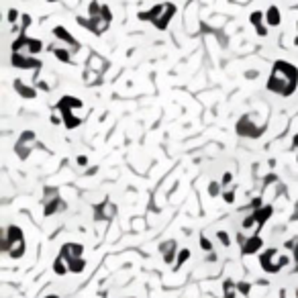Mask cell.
Here are the masks:
<instances>
[{
    "label": "cell",
    "instance_id": "6da1fadb",
    "mask_svg": "<svg viewBox=\"0 0 298 298\" xmlns=\"http://www.w3.org/2000/svg\"><path fill=\"white\" fill-rule=\"evenodd\" d=\"M296 86H298V80H292L288 74H284L278 68L272 70V76L268 80V90L270 92L282 94V96H290V94H294Z\"/></svg>",
    "mask_w": 298,
    "mask_h": 298
},
{
    "label": "cell",
    "instance_id": "7a4b0ae2",
    "mask_svg": "<svg viewBox=\"0 0 298 298\" xmlns=\"http://www.w3.org/2000/svg\"><path fill=\"white\" fill-rule=\"evenodd\" d=\"M12 66L18 70H37L41 68V61L35 59L33 55H25L20 51H12Z\"/></svg>",
    "mask_w": 298,
    "mask_h": 298
},
{
    "label": "cell",
    "instance_id": "3957f363",
    "mask_svg": "<svg viewBox=\"0 0 298 298\" xmlns=\"http://www.w3.org/2000/svg\"><path fill=\"white\" fill-rule=\"evenodd\" d=\"M274 258H278V249H266L260 258V264L268 274H278L282 270L278 262H274Z\"/></svg>",
    "mask_w": 298,
    "mask_h": 298
},
{
    "label": "cell",
    "instance_id": "277c9868",
    "mask_svg": "<svg viewBox=\"0 0 298 298\" xmlns=\"http://www.w3.org/2000/svg\"><path fill=\"white\" fill-rule=\"evenodd\" d=\"M115 215H117V206L111 200H104L94 210V219L96 221H111V219H115Z\"/></svg>",
    "mask_w": 298,
    "mask_h": 298
},
{
    "label": "cell",
    "instance_id": "5b68a950",
    "mask_svg": "<svg viewBox=\"0 0 298 298\" xmlns=\"http://www.w3.org/2000/svg\"><path fill=\"white\" fill-rule=\"evenodd\" d=\"M237 133L241 135V137H260L262 135V131L255 127L253 123H251V119L249 117H243L239 123H237Z\"/></svg>",
    "mask_w": 298,
    "mask_h": 298
},
{
    "label": "cell",
    "instance_id": "8992f818",
    "mask_svg": "<svg viewBox=\"0 0 298 298\" xmlns=\"http://www.w3.org/2000/svg\"><path fill=\"white\" fill-rule=\"evenodd\" d=\"M176 14V6L174 4H169V2H165V8H163V12L153 20V25H155V29H159V31H165L167 29V25H169V20H172V16Z\"/></svg>",
    "mask_w": 298,
    "mask_h": 298
},
{
    "label": "cell",
    "instance_id": "52a82bcc",
    "mask_svg": "<svg viewBox=\"0 0 298 298\" xmlns=\"http://www.w3.org/2000/svg\"><path fill=\"white\" fill-rule=\"evenodd\" d=\"M159 251H161V255H163V262H165V264H174V260L178 258V243H176L174 239H169V241L161 243Z\"/></svg>",
    "mask_w": 298,
    "mask_h": 298
},
{
    "label": "cell",
    "instance_id": "ba28073f",
    "mask_svg": "<svg viewBox=\"0 0 298 298\" xmlns=\"http://www.w3.org/2000/svg\"><path fill=\"white\" fill-rule=\"evenodd\" d=\"M53 35H55V39L63 41V43H66L72 51H76V49L80 47V43H78V41L72 37V33H70L66 27H55V29H53Z\"/></svg>",
    "mask_w": 298,
    "mask_h": 298
},
{
    "label": "cell",
    "instance_id": "9c48e42d",
    "mask_svg": "<svg viewBox=\"0 0 298 298\" xmlns=\"http://www.w3.org/2000/svg\"><path fill=\"white\" fill-rule=\"evenodd\" d=\"M82 253H84V247L80 243H66V245L61 247V251H59V258L70 262L74 258H82Z\"/></svg>",
    "mask_w": 298,
    "mask_h": 298
},
{
    "label": "cell",
    "instance_id": "30bf717a",
    "mask_svg": "<svg viewBox=\"0 0 298 298\" xmlns=\"http://www.w3.org/2000/svg\"><path fill=\"white\" fill-rule=\"evenodd\" d=\"M262 247H264L262 237H260V235H253V237H249V239L241 245V253H243V255H253V253H258Z\"/></svg>",
    "mask_w": 298,
    "mask_h": 298
},
{
    "label": "cell",
    "instance_id": "8fae6325",
    "mask_svg": "<svg viewBox=\"0 0 298 298\" xmlns=\"http://www.w3.org/2000/svg\"><path fill=\"white\" fill-rule=\"evenodd\" d=\"M251 215L255 217V223H258V227H262V225H266L268 221H270V217L274 215V206H270V204H264L262 208H255Z\"/></svg>",
    "mask_w": 298,
    "mask_h": 298
},
{
    "label": "cell",
    "instance_id": "7c38bea8",
    "mask_svg": "<svg viewBox=\"0 0 298 298\" xmlns=\"http://www.w3.org/2000/svg\"><path fill=\"white\" fill-rule=\"evenodd\" d=\"M63 109H82V100L76 98V96H61L59 102H57V111H63Z\"/></svg>",
    "mask_w": 298,
    "mask_h": 298
},
{
    "label": "cell",
    "instance_id": "4fadbf2b",
    "mask_svg": "<svg viewBox=\"0 0 298 298\" xmlns=\"http://www.w3.org/2000/svg\"><path fill=\"white\" fill-rule=\"evenodd\" d=\"M109 25H111V23H109V20H104L102 16H90V27H88V29H90L94 35H102L106 29H109Z\"/></svg>",
    "mask_w": 298,
    "mask_h": 298
},
{
    "label": "cell",
    "instance_id": "5bb4252c",
    "mask_svg": "<svg viewBox=\"0 0 298 298\" xmlns=\"http://www.w3.org/2000/svg\"><path fill=\"white\" fill-rule=\"evenodd\" d=\"M59 113H61V119H63V125H66V129H76V127L82 123V119L74 117V113H72L70 109H63V111H59Z\"/></svg>",
    "mask_w": 298,
    "mask_h": 298
},
{
    "label": "cell",
    "instance_id": "9a60e30c",
    "mask_svg": "<svg viewBox=\"0 0 298 298\" xmlns=\"http://www.w3.org/2000/svg\"><path fill=\"white\" fill-rule=\"evenodd\" d=\"M280 20H282V14H280L278 6H270V8L266 10V23H268L270 27H278Z\"/></svg>",
    "mask_w": 298,
    "mask_h": 298
},
{
    "label": "cell",
    "instance_id": "2e32d148",
    "mask_svg": "<svg viewBox=\"0 0 298 298\" xmlns=\"http://www.w3.org/2000/svg\"><path fill=\"white\" fill-rule=\"evenodd\" d=\"M14 90H16L20 96H23V98H35V94H37L35 86H27V84L20 82V80L14 82Z\"/></svg>",
    "mask_w": 298,
    "mask_h": 298
},
{
    "label": "cell",
    "instance_id": "e0dca14e",
    "mask_svg": "<svg viewBox=\"0 0 298 298\" xmlns=\"http://www.w3.org/2000/svg\"><path fill=\"white\" fill-rule=\"evenodd\" d=\"M63 208H66V202H63L61 198L49 200V202H45V215H47V217H51V215H55L57 210H63Z\"/></svg>",
    "mask_w": 298,
    "mask_h": 298
},
{
    "label": "cell",
    "instance_id": "ac0fdd59",
    "mask_svg": "<svg viewBox=\"0 0 298 298\" xmlns=\"http://www.w3.org/2000/svg\"><path fill=\"white\" fill-rule=\"evenodd\" d=\"M8 255L12 260H20L25 255V239H20V241H14L12 245H10V251H8Z\"/></svg>",
    "mask_w": 298,
    "mask_h": 298
},
{
    "label": "cell",
    "instance_id": "d6986e66",
    "mask_svg": "<svg viewBox=\"0 0 298 298\" xmlns=\"http://www.w3.org/2000/svg\"><path fill=\"white\" fill-rule=\"evenodd\" d=\"M223 298H237V284L233 280L223 282Z\"/></svg>",
    "mask_w": 298,
    "mask_h": 298
},
{
    "label": "cell",
    "instance_id": "ffe728a7",
    "mask_svg": "<svg viewBox=\"0 0 298 298\" xmlns=\"http://www.w3.org/2000/svg\"><path fill=\"white\" fill-rule=\"evenodd\" d=\"M4 235L8 237L10 243H14V241H20V239H23V231H20V227H16V225H10V227L4 231Z\"/></svg>",
    "mask_w": 298,
    "mask_h": 298
},
{
    "label": "cell",
    "instance_id": "44dd1931",
    "mask_svg": "<svg viewBox=\"0 0 298 298\" xmlns=\"http://www.w3.org/2000/svg\"><path fill=\"white\" fill-rule=\"evenodd\" d=\"M88 68L94 70V72H102V70L106 68V61H104L102 57H98L96 53H92V55H90V61H88Z\"/></svg>",
    "mask_w": 298,
    "mask_h": 298
},
{
    "label": "cell",
    "instance_id": "7402d4cb",
    "mask_svg": "<svg viewBox=\"0 0 298 298\" xmlns=\"http://www.w3.org/2000/svg\"><path fill=\"white\" fill-rule=\"evenodd\" d=\"M68 268H70L72 274H82L84 268H86V262H84V258H74V260L68 262Z\"/></svg>",
    "mask_w": 298,
    "mask_h": 298
},
{
    "label": "cell",
    "instance_id": "603a6c76",
    "mask_svg": "<svg viewBox=\"0 0 298 298\" xmlns=\"http://www.w3.org/2000/svg\"><path fill=\"white\" fill-rule=\"evenodd\" d=\"M53 272H55L57 276H66V272H70L68 262L63 260V258H55V262H53Z\"/></svg>",
    "mask_w": 298,
    "mask_h": 298
},
{
    "label": "cell",
    "instance_id": "cb8c5ba5",
    "mask_svg": "<svg viewBox=\"0 0 298 298\" xmlns=\"http://www.w3.org/2000/svg\"><path fill=\"white\" fill-rule=\"evenodd\" d=\"M41 49H43V43H41L39 39H31V37H29V43H27V53H29V55H37Z\"/></svg>",
    "mask_w": 298,
    "mask_h": 298
},
{
    "label": "cell",
    "instance_id": "d4e9b609",
    "mask_svg": "<svg viewBox=\"0 0 298 298\" xmlns=\"http://www.w3.org/2000/svg\"><path fill=\"white\" fill-rule=\"evenodd\" d=\"M53 53H55V57H57L59 61H63V63H70V61H72V57H70V49H68V47H55Z\"/></svg>",
    "mask_w": 298,
    "mask_h": 298
},
{
    "label": "cell",
    "instance_id": "484cf974",
    "mask_svg": "<svg viewBox=\"0 0 298 298\" xmlns=\"http://www.w3.org/2000/svg\"><path fill=\"white\" fill-rule=\"evenodd\" d=\"M264 20H266V12H262V10H255V12L249 14V23H251L253 27L264 25Z\"/></svg>",
    "mask_w": 298,
    "mask_h": 298
},
{
    "label": "cell",
    "instance_id": "4316f807",
    "mask_svg": "<svg viewBox=\"0 0 298 298\" xmlns=\"http://www.w3.org/2000/svg\"><path fill=\"white\" fill-rule=\"evenodd\" d=\"M16 143L33 147V143H35V133H33V131H23V133H20V137H18V141H16Z\"/></svg>",
    "mask_w": 298,
    "mask_h": 298
},
{
    "label": "cell",
    "instance_id": "83f0119b",
    "mask_svg": "<svg viewBox=\"0 0 298 298\" xmlns=\"http://www.w3.org/2000/svg\"><path fill=\"white\" fill-rule=\"evenodd\" d=\"M188 260H190V249H180V251H178V258H176V268H174V270H178L180 266H184Z\"/></svg>",
    "mask_w": 298,
    "mask_h": 298
},
{
    "label": "cell",
    "instance_id": "f1b7e54d",
    "mask_svg": "<svg viewBox=\"0 0 298 298\" xmlns=\"http://www.w3.org/2000/svg\"><path fill=\"white\" fill-rule=\"evenodd\" d=\"M100 10H102V4H98L96 0L88 4V16H100Z\"/></svg>",
    "mask_w": 298,
    "mask_h": 298
},
{
    "label": "cell",
    "instance_id": "f546056e",
    "mask_svg": "<svg viewBox=\"0 0 298 298\" xmlns=\"http://www.w3.org/2000/svg\"><path fill=\"white\" fill-rule=\"evenodd\" d=\"M14 149H16V153H18L20 159H27V157H29V149H31L29 145H20V143H16Z\"/></svg>",
    "mask_w": 298,
    "mask_h": 298
},
{
    "label": "cell",
    "instance_id": "4dcf8cb0",
    "mask_svg": "<svg viewBox=\"0 0 298 298\" xmlns=\"http://www.w3.org/2000/svg\"><path fill=\"white\" fill-rule=\"evenodd\" d=\"M217 239H219L225 247L231 245V237H229V233H227V231H217Z\"/></svg>",
    "mask_w": 298,
    "mask_h": 298
},
{
    "label": "cell",
    "instance_id": "1f68e13d",
    "mask_svg": "<svg viewBox=\"0 0 298 298\" xmlns=\"http://www.w3.org/2000/svg\"><path fill=\"white\" fill-rule=\"evenodd\" d=\"M208 194L210 196H219L221 194V182H210L208 184Z\"/></svg>",
    "mask_w": 298,
    "mask_h": 298
},
{
    "label": "cell",
    "instance_id": "d6a6232c",
    "mask_svg": "<svg viewBox=\"0 0 298 298\" xmlns=\"http://www.w3.org/2000/svg\"><path fill=\"white\" fill-rule=\"evenodd\" d=\"M55 198H59L57 190H55V188H45V198H43V202H49V200H55Z\"/></svg>",
    "mask_w": 298,
    "mask_h": 298
},
{
    "label": "cell",
    "instance_id": "836d02e7",
    "mask_svg": "<svg viewBox=\"0 0 298 298\" xmlns=\"http://www.w3.org/2000/svg\"><path fill=\"white\" fill-rule=\"evenodd\" d=\"M163 8H165V4H157V6H153L151 10H149V16H151V23H153V20L163 12Z\"/></svg>",
    "mask_w": 298,
    "mask_h": 298
},
{
    "label": "cell",
    "instance_id": "e575fe53",
    "mask_svg": "<svg viewBox=\"0 0 298 298\" xmlns=\"http://www.w3.org/2000/svg\"><path fill=\"white\" fill-rule=\"evenodd\" d=\"M249 290H251V284H249V282H239V284H237V292H239V294H245V296H247Z\"/></svg>",
    "mask_w": 298,
    "mask_h": 298
},
{
    "label": "cell",
    "instance_id": "d590c367",
    "mask_svg": "<svg viewBox=\"0 0 298 298\" xmlns=\"http://www.w3.org/2000/svg\"><path fill=\"white\" fill-rule=\"evenodd\" d=\"M20 16H23V14H18V12L14 10V8H10V10H8V18H6V20H8L10 25H14V23H16V20H18Z\"/></svg>",
    "mask_w": 298,
    "mask_h": 298
},
{
    "label": "cell",
    "instance_id": "8d00e7d4",
    "mask_svg": "<svg viewBox=\"0 0 298 298\" xmlns=\"http://www.w3.org/2000/svg\"><path fill=\"white\" fill-rule=\"evenodd\" d=\"M10 245H12V243L8 241V237H6L4 233H2V241H0V249H2L4 253H8V251H10Z\"/></svg>",
    "mask_w": 298,
    "mask_h": 298
},
{
    "label": "cell",
    "instance_id": "74e56055",
    "mask_svg": "<svg viewBox=\"0 0 298 298\" xmlns=\"http://www.w3.org/2000/svg\"><path fill=\"white\" fill-rule=\"evenodd\" d=\"M241 225H243V229H251L253 225H258V223H255V217H253V215H247Z\"/></svg>",
    "mask_w": 298,
    "mask_h": 298
},
{
    "label": "cell",
    "instance_id": "f35d334b",
    "mask_svg": "<svg viewBox=\"0 0 298 298\" xmlns=\"http://www.w3.org/2000/svg\"><path fill=\"white\" fill-rule=\"evenodd\" d=\"M31 25V16L29 14H23V16H20V31H27V27Z\"/></svg>",
    "mask_w": 298,
    "mask_h": 298
},
{
    "label": "cell",
    "instance_id": "ab89813d",
    "mask_svg": "<svg viewBox=\"0 0 298 298\" xmlns=\"http://www.w3.org/2000/svg\"><path fill=\"white\" fill-rule=\"evenodd\" d=\"M100 16H102L104 20H109V23H111V20H113V12H111V8H109V6H104V4H102V10H100Z\"/></svg>",
    "mask_w": 298,
    "mask_h": 298
},
{
    "label": "cell",
    "instance_id": "60d3db41",
    "mask_svg": "<svg viewBox=\"0 0 298 298\" xmlns=\"http://www.w3.org/2000/svg\"><path fill=\"white\" fill-rule=\"evenodd\" d=\"M223 200H225L227 204H233V202H235V192H233V190H227V192H223Z\"/></svg>",
    "mask_w": 298,
    "mask_h": 298
},
{
    "label": "cell",
    "instance_id": "b9f144b4",
    "mask_svg": "<svg viewBox=\"0 0 298 298\" xmlns=\"http://www.w3.org/2000/svg\"><path fill=\"white\" fill-rule=\"evenodd\" d=\"M200 247H202V251H208V253L212 251V243H210V241H208L204 235L200 237Z\"/></svg>",
    "mask_w": 298,
    "mask_h": 298
},
{
    "label": "cell",
    "instance_id": "7bdbcfd3",
    "mask_svg": "<svg viewBox=\"0 0 298 298\" xmlns=\"http://www.w3.org/2000/svg\"><path fill=\"white\" fill-rule=\"evenodd\" d=\"M231 182H233V174H231V172H225V174H223V180H221V186L227 188Z\"/></svg>",
    "mask_w": 298,
    "mask_h": 298
},
{
    "label": "cell",
    "instance_id": "ee69618b",
    "mask_svg": "<svg viewBox=\"0 0 298 298\" xmlns=\"http://www.w3.org/2000/svg\"><path fill=\"white\" fill-rule=\"evenodd\" d=\"M278 264H280V268H286L290 264V258L288 255H278Z\"/></svg>",
    "mask_w": 298,
    "mask_h": 298
},
{
    "label": "cell",
    "instance_id": "f6af8a7d",
    "mask_svg": "<svg viewBox=\"0 0 298 298\" xmlns=\"http://www.w3.org/2000/svg\"><path fill=\"white\" fill-rule=\"evenodd\" d=\"M76 161H78V165H80V167H86V165H88V157H86V155H78V159H76Z\"/></svg>",
    "mask_w": 298,
    "mask_h": 298
},
{
    "label": "cell",
    "instance_id": "bcb514c9",
    "mask_svg": "<svg viewBox=\"0 0 298 298\" xmlns=\"http://www.w3.org/2000/svg\"><path fill=\"white\" fill-rule=\"evenodd\" d=\"M262 206H264V202H262V198H260V196L251 200V208H253V210H255V208H262Z\"/></svg>",
    "mask_w": 298,
    "mask_h": 298
},
{
    "label": "cell",
    "instance_id": "7dc6e473",
    "mask_svg": "<svg viewBox=\"0 0 298 298\" xmlns=\"http://www.w3.org/2000/svg\"><path fill=\"white\" fill-rule=\"evenodd\" d=\"M255 31H258V35H260V37H266V35H268V27H264V25L255 27Z\"/></svg>",
    "mask_w": 298,
    "mask_h": 298
},
{
    "label": "cell",
    "instance_id": "c3c4849f",
    "mask_svg": "<svg viewBox=\"0 0 298 298\" xmlns=\"http://www.w3.org/2000/svg\"><path fill=\"white\" fill-rule=\"evenodd\" d=\"M296 243H298V239H290V241H286V245H284V247H286V249H292V251H294Z\"/></svg>",
    "mask_w": 298,
    "mask_h": 298
},
{
    "label": "cell",
    "instance_id": "681fc988",
    "mask_svg": "<svg viewBox=\"0 0 298 298\" xmlns=\"http://www.w3.org/2000/svg\"><path fill=\"white\" fill-rule=\"evenodd\" d=\"M137 16H139V20H151V16H149V10H147V12H139Z\"/></svg>",
    "mask_w": 298,
    "mask_h": 298
},
{
    "label": "cell",
    "instance_id": "f907efd6",
    "mask_svg": "<svg viewBox=\"0 0 298 298\" xmlns=\"http://www.w3.org/2000/svg\"><path fill=\"white\" fill-rule=\"evenodd\" d=\"M59 117H61V115H53V117H51V123H53V125H59V123H63V119H59Z\"/></svg>",
    "mask_w": 298,
    "mask_h": 298
},
{
    "label": "cell",
    "instance_id": "816d5d0a",
    "mask_svg": "<svg viewBox=\"0 0 298 298\" xmlns=\"http://www.w3.org/2000/svg\"><path fill=\"white\" fill-rule=\"evenodd\" d=\"M39 88H41V90H49V88H47V84H45V82H39Z\"/></svg>",
    "mask_w": 298,
    "mask_h": 298
},
{
    "label": "cell",
    "instance_id": "f5cc1de1",
    "mask_svg": "<svg viewBox=\"0 0 298 298\" xmlns=\"http://www.w3.org/2000/svg\"><path fill=\"white\" fill-rule=\"evenodd\" d=\"M237 239H239V243H241V245H243V243H245V241H247V239H245V237H243V233H239V237H237Z\"/></svg>",
    "mask_w": 298,
    "mask_h": 298
},
{
    "label": "cell",
    "instance_id": "db71d44e",
    "mask_svg": "<svg viewBox=\"0 0 298 298\" xmlns=\"http://www.w3.org/2000/svg\"><path fill=\"white\" fill-rule=\"evenodd\" d=\"M294 262H298V243H296V247H294Z\"/></svg>",
    "mask_w": 298,
    "mask_h": 298
},
{
    "label": "cell",
    "instance_id": "11a10c76",
    "mask_svg": "<svg viewBox=\"0 0 298 298\" xmlns=\"http://www.w3.org/2000/svg\"><path fill=\"white\" fill-rule=\"evenodd\" d=\"M274 180H276V178H274V176H268V178H266V184H272V182H274Z\"/></svg>",
    "mask_w": 298,
    "mask_h": 298
},
{
    "label": "cell",
    "instance_id": "9f6ffc18",
    "mask_svg": "<svg viewBox=\"0 0 298 298\" xmlns=\"http://www.w3.org/2000/svg\"><path fill=\"white\" fill-rule=\"evenodd\" d=\"M292 145H294V147H298V135H294V139H292Z\"/></svg>",
    "mask_w": 298,
    "mask_h": 298
},
{
    "label": "cell",
    "instance_id": "6f0895ef",
    "mask_svg": "<svg viewBox=\"0 0 298 298\" xmlns=\"http://www.w3.org/2000/svg\"><path fill=\"white\" fill-rule=\"evenodd\" d=\"M294 43H296V45H298V37H296V39H294Z\"/></svg>",
    "mask_w": 298,
    "mask_h": 298
},
{
    "label": "cell",
    "instance_id": "680465c9",
    "mask_svg": "<svg viewBox=\"0 0 298 298\" xmlns=\"http://www.w3.org/2000/svg\"><path fill=\"white\" fill-rule=\"evenodd\" d=\"M47 2H57V0H47Z\"/></svg>",
    "mask_w": 298,
    "mask_h": 298
},
{
    "label": "cell",
    "instance_id": "91938a15",
    "mask_svg": "<svg viewBox=\"0 0 298 298\" xmlns=\"http://www.w3.org/2000/svg\"><path fill=\"white\" fill-rule=\"evenodd\" d=\"M294 270H296V272H298V262H296V268H294Z\"/></svg>",
    "mask_w": 298,
    "mask_h": 298
},
{
    "label": "cell",
    "instance_id": "94428289",
    "mask_svg": "<svg viewBox=\"0 0 298 298\" xmlns=\"http://www.w3.org/2000/svg\"><path fill=\"white\" fill-rule=\"evenodd\" d=\"M47 298H57V296H47Z\"/></svg>",
    "mask_w": 298,
    "mask_h": 298
}]
</instances>
